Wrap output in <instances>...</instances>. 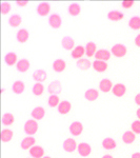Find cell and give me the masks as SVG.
Wrapping results in <instances>:
<instances>
[{"instance_id": "6da1fadb", "label": "cell", "mask_w": 140, "mask_h": 158, "mask_svg": "<svg viewBox=\"0 0 140 158\" xmlns=\"http://www.w3.org/2000/svg\"><path fill=\"white\" fill-rule=\"evenodd\" d=\"M38 129H39V126H38L37 120H35V119H29V120H27L23 127L24 133L27 136H34L37 133Z\"/></svg>"}, {"instance_id": "7a4b0ae2", "label": "cell", "mask_w": 140, "mask_h": 158, "mask_svg": "<svg viewBox=\"0 0 140 158\" xmlns=\"http://www.w3.org/2000/svg\"><path fill=\"white\" fill-rule=\"evenodd\" d=\"M111 53H112V55L115 56L117 58H122L126 55L128 49H126V45L122 44V43H116V44H114L113 47H112Z\"/></svg>"}, {"instance_id": "3957f363", "label": "cell", "mask_w": 140, "mask_h": 158, "mask_svg": "<svg viewBox=\"0 0 140 158\" xmlns=\"http://www.w3.org/2000/svg\"><path fill=\"white\" fill-rule=\"evenodd\" d=\"M47 92L50 93V95H59L62 92V85L59 80H54L50 83L47 86Z\"/></svg>"}, {"instance_id": "277c9868", "label": "cell", "mask_w": 140, "mask_h": 158, "mask_svg": "<svg viewBox=\"0 0 140 158\" xmlns=\"http://www.w3.org/2000/svg\"><path fill=\"white\" fill-rule=\"evenodd\" d=\"M62 148H63V150H64L65 152L73 153V152H75L76 150H77L78 144H77V142H76V140L74 138H68V139H65L64 141H63Z\"/></svg>"}, {"instance_id": "5b68a950", "label": "cell", "mask_w": 140, "mask_h": 158, "mask_svg": "<svg viewBox=\"0 0 140 158\" xmlns=\"http://www.w3.org/2000/svg\"><path fill=\"white\" fill-rule=\"evenodd\" d=\"M49 24L52 29H59L62 24V19H61V16L57 13H54V14L50 15L49 16Z\"/></svg>"}, {"instance_id": "8992f818", "label": "cell", "mask_w": 140, "mask_h": 158, "mask_svg": "<svg viewBox=\"0 0 140 158\" xmlns=\"http://www.w3.org/2000/svg\"><path fill=\"white\" fill-rule=\"evenodd\" d=\"M68 130H70V133L73 136H80L81 133L83 132V124L80 121H73Z\"/></svg>"}, {"instance_id": "52a82bcc", "label": "cell", "mask_w": 140, "mask_h": 158, "mask_svg": "<svg viewBox=\"0 0 140 158\" xmlns=\"http://www.w3.org/2000/svg\"><path fill=\"white\" fill-rule=\"evenodd\" d=\"M77 152L80 156L82 157H88L89 155L92 153V147L88 142H81V143L78 144L77 148Z\"/></svg>"}, {"instance_id": "ba28073f", "label": "cell", "mask_w": 140, "mask_h": 158, "mask_svg": "<svg viewBox=\"0 0 140 158\" xmlns=\"http://www.w3.org/2000/svg\"><path fill=\"white\" fill-rule=\"evenodd\" d=\"M51 12V4L49 2H40L37 6V14L41 17H45Z\"/></svg>"}, {"instance_id": "9c48e42d", "label": "cell", "mask_w": 140, "mask_h": 158, "mask_svg": "<svg viewBox=\"0 0 140 158\" xmlns=\"http://www.w3.org/2000/svg\"><path fill=\"white\" fill-rule=\"evenodd\" d=\"M112 93L116 97H122V96H124L126 93V85H123V83H116V85H114L113 89H112Z\"/></svg>"}, {"instance_id": "30bf717a", "label": "cell", "mask_w": 140, "mask_h": 158, "mask_svg": "<svg viewBox=\"0 0 140 158\" xmlns=\"http://www.w3.org/2000/svg\"><path fill=\"white\" fill-rule=\"evenodd\" d=\"M61 45L64 50L67 51H72L75 49V41L71 36H64L61 40Z\"/></svg>"}, {"instance_id": "8fae6325", "label": "cell", "mask_w": 140, "mask_h": 158, "mask_svg": "<svg viewBox=\"0 0 140 158\" xmlns=\"http://www.w3.org/2000/svg\"><path fill=\"white\" fill-rule=\"evenodd\" d=\"M113 82L108 78H104V79H101V81L99 82V90L103 93H109L110 91H112L113 89Z\"/></svg>"}, {"instance_id": "7c38bea8", "label": "cell", "mask_w": 140, "mask_h": 158, "mask_svg": "<svg viewBox=\"0 0 140 158\" xmlns=\"http://www.w3.org/2000/svg\"><path fill=\"white\" fill-rule=\"evenodd\" d=\"M31 116H32L33 119H35V120H37V121L42 120L45 116L44 108H42V106H36V108H34L32 113H31Z\"/></svg>"}, {"instance_id": "4fadbf2b", "label": "cell", "mask_w": 140, "mask_h": 158, "mask_svg": "<svg viewBox=\"0 0 140 158\" xmlns=\"http://www.w3.org/2000/svg\"><path fill=\"white\" fill-rule=\"evenodd\" d=\"M32 158H43L44 157V149L40 146H34L29 150Z\"/></svg>"}, {"instance_id": "5bb4252c", "label": "cell", "mask_w": 140, "mask_h": 158, "mask_svg": "<svg viewBox=\"0 0 140 158\" xmlns=\"http://www.w3.org/2000/svg\"><path fill=\"white\" fill-rule=\"evenodd\" d=\"M112 57V53L111 51L109 50H104V49H101V50H98L97 53L95 55V58L96 60H101V61H108L110 60V58Z\"/></svg>"}, {"instance_id": "9a60e30c", "label": "cell", "mask_w": 140, "mask_h": 158, "mask_svg": "<svg viewBox=\"0 0 140 158\" xmlns=\"http://www.w3.org/2000/svg\"><path fill=\"white\" fill-rule=\"evenodd\" d=\"M84 54H85V47H83V45H77L71 52V56H72L73 59H77V60L81 59L84 56Z\"/></svg>"}, {"instance_id": "2e32d148", "label": "cell", "mask_w": 140, "mask_h": 158, "mask_svg": "<svg viewBox=\"0 0 140 158\" xmlns=\"http://www.w3.org/2000/svg\"><path fill=\"white\" fill-rule=\"evenodd\" d=\"M57 110L60 114H62V115H67V114H68L71 112V110H72V103L68 100H62L59 103V106H58Z\"/></svg>"}, {"instance_id": "e0dca14e", "label": "cell", "mask_w": 140, "mask_h": 158, "mask_svg": "<svg viewBox=\"0 0 140 158\" xmlns=\"http://www.w3.org/2000/svg\"><path fill=\"white\" fill-rule=\"evenodd\" d=\"M18 61H19L18 56H17L16 53H14V52H9L6 56H4V62H6L9 67L16 65Z\"/></svg>"}, {"instance_id": "ac0fdd59", "label": "cell", "mask_w": 140, "mask_h": 158, "mask_svg": "<svg viewBox=\"0 0 140 158\" xmlns=\"http://www.w3.org/2000/svg\"><path fill=\"white\" fill-rule=\"evenodd\" d=\"M47 78V74L45 72L44 70H42V69H39V70H36L34 73H33V79H34L36 82H43V81H45Z\"/></svg>"}, {"instance_id": "d6986e66", "label": "cell", "mask_w": 140, "mask_h": 158, "mask_svg": "<svg viewBox=\"0 0 140 158\" xmlns=\"http://www.w3.org/2000/svg\"><path fill=\"white\" fill-rule=\"evenodd\" d=\"M35 142H36V139L33 136H27L25 138L22 139L20 147H21L22 150H30L31 148L35 146Z\"/></svg>"}, {"instance_id": "ffe728a7", "label": "cell", "mask_w": 140, "mask_h": 158, "mask_svg": "<svg viewBox=\"0 0 140 158\" xmlns=\"http://www.w3.org/2000/svg\"><path fill=\"white\" fill-rule=\"evenodd\" d=\"M30 38V33L27 29H20L16 34L17 41L20 43H25Z\"/></svg>"}, {"instance_id": "44dd1931", "label": "cell", "mask_w": 140, "mask_h": 158, "mask_svg": "<svg viewBox=\"0 0 140 158\" xmlns=\"http://www.w3.org/2000/svg\"><path fill=\"white\" fill-rule=\"evenodd\" d=\"M30 67H31L30 61L27 59H25V58H23V59H20L18 62H17V64H16L17 71L20 72V73L27 72V71L30 70Z\"/></svg>"}, {"instance_id": "7402d4cb", "label": "cell", "mask_w": 140, "mask_h": 158, "mask_svg": "<svg viewBox=\"0 0 140 158\" xmlns=\"http://www.w3.org/2000/svg\"><path fill=\"white\" fill-rule=\"evenodd\" d=\"M93 63L91 62L89 58H81V59L77 60L76 62V67H77L81 71H88L89 69H91Z\"/></svg>"}, {"instance_id": "603a6c76", "label": "cell", "mask_w": 140, "mask_h": 158, "mask_svg": "<svg viewBox=\"0 0 140 158\" xmlns=\"http://www.w3.org/2000/svg\"><path fill=\"white\" fill-rule=\"evenodd\" d=\"M53 70L55 71L56 73H62L63 71L67 68V62H65L63 59H56L54 62H53Z\"/></svg>"}, {"instance_id": "cb8c5ba5", "label": "cell", "mask_w": 140, "mask_h": 158, "mask_svg": "<svg viewBox=\"0 0 140 158\" xmlns=\"http://www.w3.org/2000/svg\"><path fill=\"white\" fill-rule=\"evenodd\" d=\"M97 45H96L95 42L90 41L85 44V55L88 57H95L96 53H97Z\"/></svg>"}, {"instance_id": "d4e9b609", "label": "cell", "mask_w": 140, "mask_h": 158, "mask_svg": "<svg viewBox=\"0 0 140 158\" xmlns=\"http://www.w3.org/2000/svg\"><path fill=\"white\" fill-rule=\"evenodd\" d=\"M94 70L98 73H103L108 70V63L105 61H101V60H95L92 64Z\"/></svg>"}, {"instance_id": "484cf974", "label": "cell", "mask_w": 140, "mask_h": 158, "mask_svg": "<svg viewBox=\"0 0 140 158\" xmlns=\"http://www.w3.org/2000/svg\"><path fill=\"white\" fill-rule=\"evenodd\" d=\"M136 140V134L133 131H126L122 135V141L126 144H132Z\"/></svg>"}, {"instance_id": "4316f807", "label": "cell", "mask_w": 140, "mask_h": 158, "mask_svg": "<svg viewBox=\"0 0 140 158\" xmlns=\"http://www.w3.org/2000/svg\"><path fill=\"white\" fill-rule=\"evenodd\" d=\"M25 90V85L23 81L21 80H16L14 83H13L12 85V91L14 92L15 94H17V95H20V94H22Z\"/></svg>"}, {"instance_id": "83f0119b", "label": "cell", "mask_w": 140, "mask_h": 158, "mask_svg": "<svg viewBox=\"0 0 140 158\" xmlns=\"http://www.w3.org/2000/svg\"><path fill=\"white\" fill-rule=\"evenodd\" d=\"M123 18H124V14L120 11L113 10V11H110L108 13V19L112 20V21H120Z\"/></svg>"}, {"instance_id": "f1b7e54d", "label": "cell", "mask_w": 140, "mask_h": 158, "mask_svg": "<svg viewBox=\"0 0 140 158\" xmlns=\"http://www.w3.org/2000/svg\"><path fill=\"white\" fill-rule=\"evenodd\" d=\"M68 14H70L71 16H73V17L78 16V15L80 14V12H81L80 4L77 3V2H73V3H71L70 6H68Z\"/></svg>"}, {"instance_id": "f546056e", "label": "cell", "mask_w": 140, "mask_h": 158, "mask_svg": "<svg viewBox=\"0 0 140 158\" xmlns=\"http://www.w3.org/2000/svg\"><path fill=\"white\" fill-rule=\"evenodd\" d=\"M102 148L104 150H114V149H116V147H117V143H116V141L114 140L113 138H111V137H106V138H104L102 140Z\"/></svg>"}, {"instance_id": "4dcf8cb0", "label": "cell", "mask_w": 140, "mask_h": 158, "mask_svg": "<svg viewBox=\"0 0 140 158\" xmlns=\"http://www.w3.org/2000/svg\"><path fill=\"white\" fill-rule=\"evenodd\" d=\"M84 97L89 101H95L99 97V92L96 89H89L88 91H85Z\"/></svg>"}, {"instance_id": "1f68e13d", "label": "cell", "mask_w": 140, "mask_h": 158, "mask_svg": "<svg viewBox=\"0 0 140 158\" xmlns=\"http://www.w3.org/2000/svg\"><path fill=\"white\" fill-rule=\"evenodd\" d=\"M0 137H1V141L4 142V143H6V142H10L13 139V137H14V133H13V131L10 129H3L1 131V135H0Z\"/></svg>"}, {"instance_id": "d6a6232c", "label": "cell", "mask_w": 140, "mask_h": 158, "mask_svg": "<svg viewBox=\"0 0 140 158\" xmlns=\"http://www.w3.org/2000/svg\"><path fill=\"white\" fill-rule=\"evenodd\" d=\"M1 122H2V124L6 127L13 126V123L15 122V117L12 113H4L3 115H2Z\"/></svg>"}, {"instance_id": "836d02e7", "label": "cell", "mask_w": 140, "mask_h": 158, "mask_svg": "<svg viewBox=\"0 0 140 158\" xmlns=\"http://www.w3.org/2000/svg\"><path fill=\"white\" fill-rule=\"evenodd\" d=\"M22 22V18L19 14H14L11 15L9 18V24L11 25L12 27H17L21 24Z\"/></svg>"}, {"instance_id": "e575fe53", "label": "cell", "mask_w": 140, "mask_h": 158, "mask_svg": "<svg viewBox=\"0 0 140 158\" xmlns=\"http://www.w3.org/2000/svg\"><path fill=\"white\" fill-rule=\"evenodd\" d=\"M129 27L134 31L140 30V17L139 16H133L129 20Z\"/></svg>"}, {"instance_id": "d590c367", "label": "cell", "mask_w": 140, "mask_h": 158, "mask_svg": "<svg viewBox=\"0 0 140 158\" xmlns=\"http://www.w3.org/2000/svg\"><path fill=\"white\" fill-rule=\"evenodd\" d=\"M60 102L61 101L58 95H50V97L47 98V104L51 108H58Z\"/></svg>"}, {"instance_id": "8d00e7d4", "label": "cell", "mask_w": 140, "mask_h": 158, "mask_svg": "<svg viewBox=\"0 0 140 158\" xmlns=\"http://www.w3.org/2000/svg\"><path fill=\"white\" fill-rule=\"evenodd\" d=\"M32 92H33V94H34L35 96H40V95H42L43 92H44V86H43L42 83L36 82L34 85H33Z\"/></svg>"}, {"instance_id": "74e56055", "label": "cell", "mask_w": 140, "mask_h": 158, "mask_svg": "<svg viewBox=\"0 0 140 158\" xmlns=\"http://www.w3.org/2000/svg\"><path fill=\"white\" fill-rule=\"evenodd\" d=\"M12 10V6L10 2H6V1H2L1 4H0V11H1L2 15H6L11 12Z\"/></svg>"}, {"instance_id": "f35d334b", "label": "cell", "mask_w": 140, "mask_h": 158, "mask_svg": "<svg viewBox=\"0 0 140 158\" xmlns=\"http://www.w3.org/2000/svg\"><path fill=\"white\" fill-rule=\"evenodd\" d=\"M131 131H133L136 135H140V120H135L132 122Z\"/></svg>"}, {"instance_id": "ab89813d", "label": "cell", "mask_w": 140, "mask_h": 158, "mask_svg": "<svg viewBox=\"0 0 140 158\" xmlns=\"http://www.w3.org/2000/svg\"><path fill=\"white\" fill-rule=\"evenodd\" d=\"M134 4H135V2L133 0H124V1L121 2L122 7H123V9H126V10H129V9H131L132 6H134Z\"/></svg>"}, {"instance_id": "60d3db41", "label": "cell", "mask_w": 140, "mask_h": 158, "mask_svg": "<svg viewBox=\"0 0 140 158\" xmlns=\"http://www.w3.org/2000/svg\"><path fill=\"white\" fill-rule=\"evenodd\" d=\"M16 4L20 7H24L29 4V1H16Z\"/></svg>"}, {"instance_id": "b9f144b4", "label": "cell", "mask_w": 140, "mask_h": 158, "mask_svg": "<svg viewBox=\"0 0 140 158\" xmlns=\"http://www.w3.org/2000/svg\"><path fill=\"white\" fill-rule=\"evenodd\" d=\"M134 42H135V44L137 45L138 48H140V33L138 35H137L136 37H135V40H134Z\"/></svg>"}, {"instance_id": "7bdbcfd3", "label": "cell", "mask_w": 140, "mask_h": 158, "mask_svg": "<svg viewBox=\"0 0 140 158\" xmlns=\"http://www.w3.org/2000/svg\"><path fill=\"white\" fill-rule=\"evenodd\" d=\"M135 103L140 106V93H138L136 96H135Z\"/></svg>"}, {"instance_id": "ee69618b", "label": "cell", "mask_w": 140, "mask_h": 158, "mask_svg": "<svg viewBox=\"0 0 140 158\" xmlns=\"http://www.w3.org/2000/svg\"><path fill=\"white\" fill-rule=\"evenodd\" d=\"M131 158H140V152H136V153H133L132 154Z\"/></svg>"}, {"instance_id": "f6af8a7d", "label": "cell", "mask_w": 140, "mask_h": 158, "mask_svg": "<svg viewBox=\"0 0 140 158\" xmlns=\"http://www.w3.org/2000/svg\"><path fill=\"white\" fill-rule=\"evenodd\" d=\"M136 116H137V118H138V120H140V108L136 111Z\"/></svg>"}, {"instance_id": "bcb514c9", "label": "cell", "mask_w": 140, "mask_h": 158, "mask_svg": "<svg viewBox=\"0 0 140 158\" xmlns=\"http://www.w3.org/2000/svg\"><path fill=\"white\" fill-rule=\"evenodd\" d=\"M101 158H114V157L112 156V155H110V154H105V155H103Z\"/></svg>"}, {"instance_id": "7dc6e473", "label": "cell", "mask_w": 140, "mask_h": 158, "mask_svg": "<svg viewBox=\"0 0 140 158\" xmlns=\"http://www.w3.org/2000/svg\"><path fill=\"white\" fill-rule=\"evenodd\" d=\"M4 92H6V89H4V88H2V89H1V93H2V94H3V93H4Z\"/></svg>"}, {"instance_id": "c3c4849f", "label": "cell", "mask_w": 140, "mask_h": 158, "mask_svg": "<svg viewBox=\"0 0 140 158\" xmlns=\"http://www.w3.org/2000/svg\"><path fill=\"white\" fill-rule=\"evenodd\" d=\"M43 158H51V157H50V156H44Z\"/></svg>"}]
</instances>
